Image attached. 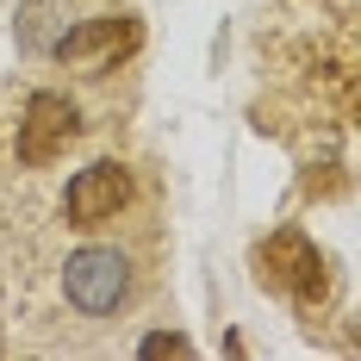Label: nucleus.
Instances as JSON below:
<instances>
[{
  "mask_svg": "<svg viewBox=\"0 0 361 361\" xmlns=\"http://www.w3.org/2000/svg\"><path fill=\"white\" fill-rule=\"evenodd\" d=\"M131 293H137V268L118 243H81L63 262V299H69V312L94 318V324L118 318L131 305Z\"/></svg>",
  "mask_w": 361,
  "mask_h": 361,
  "instance_id": "f257e3e1",
  "label": "nucleus"
},
{
  "mask_svg": "<svg viewBox=\"0 0 361 361\" xmlns=\"http://www.w3.org/2000/svg\"><path fill=\"white\" fill-rule=\"evenodd\" d=\"M255 281L268 293H281V299H293L299 312H318L324 305V287H330V262L324 250L305 237V231H274L262 250H255Z\"/></svg>",
  "mask_w": 361,
  "mask_h": 361,
  "instance_id": "f03ea898",
  "label": "nucleus"
},
{
  "mask_svg": "<svg viewBox=\"0 0 361 361\" xmlns=\"http://www.w3.org/2000/svg\"><path fill=\"white\" fill-rule=\"evenodd\" d=\"M81 137V112L69 94L56 87H32L19 100V125H13V156L19 169H50L56 156H69V144Z\"/></svg>",
  "mask_w": 361,
  "mask_h": 361,
  "instance_id": "7ed1b4c3",
  "label": "nucleus"
},
{
  "mask_svg": "<svg viewBox=\"0 0 361 361\" xmlns=\"http://www.w3.org/2000/svg\"><path fill=\"white\" fill-rule=\"evenodd\" d=\"M137 19L131 13H100V19H81L69 32L56 37V63H69L81 75H106L118 69V56H131L137 50Z\"/></svg>",
  "mask_w": 361,
  "mask_h": 361,
  "instance_id": "20e7f679",
  "label": "nucleus"
},
{
  "mask_svg": "<svg viewBox=\"0 0 361 361\" xmlns=\"http://www.w3.org/2000/svg\"><path fill=\"white\" fill-rule=\"evenodd\" d=\"M125 206H131V169L112 162V156L87 162V169L63 187V218H69L75 231H100V224H112Z\"/></svg>",
  "mask_w": 361,
  "mask_h": 361,
  "instance_id": "39448f33",
  "label": "nucleus"
},
{
  "mask_svg": "<svg viewBox=\"0 0 361 361\" xmlns=\"http://www.w3.org/2000/svg\"><path fill=\"white\" fill-rule=\"evenodd\" d=\"M137 355H193V343H187V336H175V330H156V336H144V343H137Z\"/></svg>",
  "mask_w": 361,
  "mask_h": 361,
  "instance_id": "423d86ee",
  "label": "nucleus"
}]
</instances>
